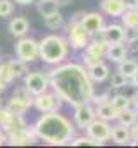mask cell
Instances as JSON below:
<instances>
[{
	"instance_id": "cb8c5ba5",
	"label": "cell",
	"mask_w": 138,
	"mask_h": 148,
	"mask_svg": "<svg viewBox=\"0 0 138 148\" xmlns=\"http://www.w3.org/2000/svg\"><path fill=\"white\" fill-rule=\"evenodd\" d=\"M117 71L123 73L124 76H128V77H131L138 71V62L130 60V59H123L121 62H117Z\"/></svg>"
},
{
	"instance_id": "8fae6325",
	"label": "cell",
	"mask_w": 138,
	"mask_h": 148,
	"mask_svg": "<svg viewBox=\"0 0 138 148\" xmlns=\"http://www.w3.org/2000/svg\"><path fill=\"white\" fill-rule=\"evenodd\" d=\"M95 119H97V112H95V109H92L90 102L74 107V122H76L78 127L85 129V127H86L90 122H93Z\"/></svg>"
},
{
	"instance_id": "44dd1931",
	"label": "cell",
	"mask_w": 138,
	"mask_h": 148,
	"mask_svg": "<svg viewBox=\"0 0 138 148\" xmlns=\"http://www.w3.org/2000/svg\"><path fill=\"white\" fill-rule=\"evenodd\" d=\"M107 47L109 43H104V41H97V40H92L88 45H86V52H90L92 55L99 57V59H104L105 57V52H107Z\"/></svg>"
},
{
	"instance_id": "8d00e7d4",
	"label": "cell",
	"mask_w": 138,
	"mask_h": 148,
	"mask_svg": "<svg viewBox=\"0 0 138 148\" xmlns=\"http://www.w3.org/2000/svg\"><path fill=\"white\" fill-rule=\"evenodd\" d=\"M3 141H7V133H5L3 129H0V145H2Z\"/></svg>"
},
{
	"instance_id": "f546056e",
	"label": "cell",
	"mask_w": 138,
	"mask_h": 148,
	"mask_svg": "<svg viewBox=\"0 0 138 148\" xmlns=\"http://www.w3.org/2000/svg\"><path fill=\"white\" fill-rule=\"evenodd\" d=\"M128 76H124L123 73H119V71H116V73L110 76V86L112 88H123V86H126V83H128Z\"/></svg>"
},
{
	"instance_id": "d6986e66",
	"label": "cell",
	"mask_w": 138,
	"mask_h": 148,
	"mask_svg": "<svg viewBox=\"0 0 138 148\" xmlns=\"http://www.w3.org/2000/svg\"><path fill=\"white\" fill-rule=\"evenodd\" d=\"M97 117L99 119H104V121H114V119H117V115H119V112L114 109V105L110 103V102H102V103H99L97 105Z\"/></svg>"
},
{
	"instance_id": "277c9868",
	"label": "cell",
	"mask_w": 138,
	"mask_h": 148,
	"mask_svg": "<svg viewBox=\"0 0 138 148\" xmlns=\"http://www.w3.org/2000/svg\"><path fill=\"white\" fill-rule=\"evenodd\" d=\"M68 43L71 48L74 50H85L86 45L90 43V33L85 29V26L81 23H76V21H71L68 26Z\"/></svg>"
},
{
	"instance_id": "e0dca14e",
	"label": "cell",
	"mask_w": 138,
	"mask_h": 148,
	"mask_svg": "<svg viewBox=\"0 0 138 148\" xmlns=\"http://www.w3.org/2000/svg\"><path fill=\"white\" fill-rule=\"evenodd\" d=\"M86 71H88V76H90V79L93 81V83H102L105 81L107 77H109V67L104 64V62H99V64H95V66H90V67H86Z\"/></svg>"
},
{
	"instance_id": "d6a6232c",
	"label": "cell",
	"mask_w": 138,
	"mask_h": 148,
	"mask_svg": "<svg viewBox=\"0 0 138 148\" xmlns=\"http://www.w3.org/2000/svg\"><path fill=\"white\" fill-rule=\"evenodd\" d=\"M137 40H138V26L126 28V33H124V41L131 43V41H137Z\"/></svg>"
},
{
	"instance_id": "7bdbcfd3",
	"label": "cell",
	"mask_w": 138,
	"mask_h": 148,
	"mask_svg": "<svg viewBox=\"0 0 138 148\" xmlns=\"http://www.w3.org/2000/svg\"><path fill=\"white\" fill-rule=\"evenodd\" d=\"M137 114H138V109H137Z\"/></svg>"
},
{
	"instance_id": "52a82bcc",
	"label": "cell",
	"mask_w": 138,
	"mask_h": 148,
	"mask_svg": "<svg viewBox=\"0 0 138 148\" xmlns=\"http://www.w3.org/2000/svg\"><path fill=\"white\" fill-rule=\"evenodd\" d=\"M50 86V77L43 73H30L24 76V88L33 95H41Z\"/></svg>"
},
{
	"instance_id": "b9f144b4",
	"label": "cell",
	"mask_w": 138,
	"mask_h": 148,
	"mask_svg": "<svg viewBox=\"0 0 138 148\" xmlns=\"http://www.w3.org/2000/svg\"><path fill=\"white\" fill-rule=\"evenodd\" d=\"M2 107H3V105H2V100H0V109H2Z\"/></svg>"
},
{
	"instance_id": "f35d334b",
	"label": "cell",
	"mask_w": 138,
	"mask_h": 148,
	"mask_svg": "<svg viewBox=\"0 0 138 148\" xmlns=\"http://www.w3.org/2000/svg\"><path fill=\"white\" fill-rule=\"evenodd\" d=\"M5 88H7V83H5V81H3V79L0 77V95H2L3 91H5Z\"/></svg>"
},
{
	"instance_id": "4dcf8cb0",
	"label": "cell",
	"mask_w": 138,
	"mask_h": 148,
	"mask_svg": "<svg viewBox=\"0 0 138 148\" xmlns=\"http://www.w3.org/2000/svg\"><path fill=\"white\" fill-rule=\"evenodd\" d=\"M14 12V3L10 0H0V17H9Z\"/></svg>"
},
{
	"instance_id": "5bb4252c",
	"label": "cell",
	"mask_w": 138,
	"mask_h": 148,
	"mask_svg": "<svg viewBox=\"0 0 138 148\" xmlns=\"http://www.w3.org/2000/svg\"><path fill=\"white\" fill-rule=\"evenodd\" d=\"M110 140L117 145H130V141L133 140L131 138V129L128 126H123V124L114 126L112 131H110Z\"/></svg>"
},
{
	"instance_id": "8992f818",
	"label": "cell",
	"mask_w": 138,
	"mask_h": 148,
	"mask_svg": "<svg viewBox=\"0 0 138 148\" xmlns=\"http://www.w3.org/2000/svg\"><path fill=\"white\" fill-rule=\"evenodd\" d=\"M0 127H2L7 134H10V133H16V131H19V129L28 127V124L24 122L23 115L14 114L9 107H2V109H0Z\"/></svg>"
},
{
	"instance_id": "6da1fadb",
	"label": "cell",
	"mask_w": 138,
	"mask_h": 148,
	"mask_svg": "<svg viewBox=\"0 0 138 148\" xmlns=\"http://www.w3.org/2000/svg\"><path fill=\"white\" fill-rule=\"evenodd\" d=\"M54 91L72 107L88 103L93 98V81L79 64H62L48 74Z\"/></svg>"
},
{
	"instance_id": "30bf717a",
	"label": "cell",
	"mask_w": 138,
	"mask_h": 148,
	"mask_svg": "<svg viewBox=\"0 0 138 148\" xmlns=\"http://www.w3.org/2000/svg\"><path fill=\"white\" fill-rule=\"evenodd\" d=\"M86 134L88 136H92L93 140H97V141H107V140H110V131H112V127L109 126V121H104V119H95L93 122H90L86 127Z\"/></svg>"
},
{
	"instance_id": "60d3db41",
	"label": "cell",
	"mask_w": 138,
	"mask_h": 148,
	"mask_svg": "<svg viewBox=\"0 0 138 148\" xmlns=\"http://www.w3.org/2000/svg\"><path fill=\"white\" fill-rule=\"evenodd\" d=\"M133 3H135V7H138V0H133Z\"/></svg>"
},
{
	"instance_id": "5b68a950",
	"label": "cell",
	"mask_w": 138,
	"mask_h": 148,
	"mask_svg": "<svg viewBox=\"0 0 138 148\" xmlns=\"http://www.w3.org/2000/svg\"><path fill=\"white\" fill-rule=\"evenodd\" d=\"M16 55L24 62H33L34 59L40 57V41L33 38L21 36L19 41L16 43Z\"/></svg>"
},
{
	"instance_id": "ba28073f",
	"label": "cell",
	"mask_w": 138,
	"mask_h": 148,
	"mask_svg": "<svg viewBox=\"0 0 138 148\" xmlns=\"http://www.w3.org/2000/svg\"><path fill=\"white\" fill-rule=\"evenodd\" d=\"M31 97H33V95H31L26 88H23V90L19 88V90H16V91H14V95H12V98L9 100L7 107L14 112V114L23 115L24 112L33 105V98H31Z\"/></svg>"
},
{
	"instance_id": "603a6c76",
	"label": "cell",
	"mask_w": 138,
	"mask_h": 148,
	"mask_svg": "<svg viewBox=\"0 0 138 148\" xmlns=\"http://www.w3.org/2000/svg\"><path fill=\"white\" fill-rule=\"evenodd\" d=\"M138 119V114H137V109L133 110V109H124V110L119 112V115H117V121H119V124H123V126H128V127H131L135 122H137Z\"/></svg>"
},
{
	"instance_id": "1f68e13d",
	"label": "cell",
	"mask_w": 138,
	"mask_h": 148,
	"mask_svg": "<svg viewBox=\"0 0 138 148\" xmlns=\"http://www.w3.org/2000/svg\"><path fill=\"white\" fill-rule=\"evenodd\" d=\"M83 62H85V66L86 67H90V66H95V64H99V62H102V59H99V57H95V55H92L90 52H83Z\"/></svg>"
},
{
	"instance_id": "d590c367",
	"label": "cell",
	"mask_w": 138,
	"mask_h": 148,
	"mask_svg": "<svg viewBox=\"0 0 138 148\" xmlns=\"http://www.w3.org/2000/svg\"><path fill=\"white\" fill-rule=\"evenodd\" d=\"M130 81H131V84H133L135 88H138V71H137L135 74H133L131 77H130Z\"/></svg>"
},
{
	"instance_id": "7a4b0ae2",
	"label": "cell",
	"mask_w": 138,
	"mask_h": 148,
	"mask_svg": "<svg viewBox=\"0 0 138 148\" xmlns=\"http://www.w3.org/2000/svg\"><path fill=\"white\" fill-rule=\"evenodd\" d=\"M34 129L38 138L48 145H66L74 138L72 124L57 112H45L34 122Z\"/></svg>"
},
{
	"instance_id": "d4e9b609",
	"label": "cell",
	"mask_w": 138,
	"mask_h": 148,
	"mask_svg": "<svg viewBox=\"0 0 138 148\" xmlns=\"http://www.w3.org/2000/svg\"><path fill=\"white\" fill-rule=\"evenodd\" d=\"M71 145L72 147H100L104 145L102 141H97V140H93L92 136H74L72 138V141H71Z\"/></svg>"
},
{
	"instance_id": "484cf974",
	"label": "cell",
	"mask_w": 138,
	"mask_h": 148,
	"mask_svg": "<svg viewBox=\"0 0 138 148\" xmlns=\"http://www.w3.org/2000/svg\"><path fill=\"white\" fill-rule=\"evenodd\" d=\"M110 103L114 105V109L117 112H121V110H124V109H130V105H131V97L128 98V97H124V95H116V97L110 98Z\"/></svg>"
},
{
	"instance_id": "f1b7e54d",
	"label": "cell",
	"mask_w": 138,
	"mask_h": 148,
	"mask_svg": "<svg viewBox=\"0 0 138 148\" xmlns=\"http://www.w3.org/2000/svg\"><path fill=\"white\" fill-rule=\"evenodd\" d=\"M0 77H2L7 84L16 79V74L12 71V67H10V62H2V64H0Z\"/></svg>"
},
{
	"instance_id": "9a60e30c",
	"label": "cell",
	"mask_w": 138,
	"mask_h": 148,
	"mask_svg": "<svg viewBox=\"0 0 138 148\" xmlns=\"http://www.w3.org/2000/svg\"><path fill=\"white\" fill-rule=\"evenodd\" d=\"M104 33H105L107 43H123L126 28L119 24H109V26H104Z\"/></svg>"
},
{
	"instance_id": "4fadbf2b",
	"label": "cell",
	"mask_w": 138,
	"mask_h": 148,
	"mask_svg": "<svg viewBox=\"0 0 138 148\" xmlns=\"http://www.w3.org/2000/svg\"><path fill=\"white\" fill-rule=\"evenodd\" d=\"M81 24L85 26V29H86L90 35H95L97 31H100L104 26H105V24H104L102 14H99V12H86V14L83 16Z\"/></svg>"
},
{
	"instance_id": "3957f363",
	"label": "cell",
	"mask_w": 138,
	"mask_h": 148,
	"mask_svg": "<svg viewBox=\"0 0 138 148\" xmlns=\"http://www.w3.org/2000/svg\"><path fill=\"white\" fill-rule=\"evenodd\" d=\"M69 52V43L57 35H48L40 41V59L47 64H61Z\"/></svg>"
},
{
	"instance_id": "7402d4cb",
	"label": "cell",
	"mask_w": 138,
	"mask_h": 148,
	"mask_svg": "<svg viewBox=\"0 0 138 148\" xmlns=\"http://www.w3.org/2000/svg\"><path fill=\"white\" fill-rule=\"evenodd\" d=\"M121 21H123L124 28L138 26V7H128L124 10V14L121 16Z\"/></svg>"
},
{
	"instance_id": "ab89813d",
	"label": "cell",
	"mask_w": 138,
	"mask_h": 148,
	"mask_svg": "<svg viewBox=\"0 0 138 148\" xmlns=\"http://www.w3.org/2000/svg\"><path fill=\"white\" fill-rule=\"evenodd\" d=\"M59 5H68V3H71V0H55Z\"/></svg>"
},
{
	"instance_id": "83f0119b",
	"label": "cell",
	"mask_w": 138,
	"mask_h": 148,
	"mask_svg": "<svg viewBox=\"0 0 138 148\" xmlns=\"http://www.w3.org/2000/svg\"><path fill=\"white\" fill-rule=\"evenodd\" d=\"M9 62H10V67L16 74V77H24L28 74V67H26L28 62H24L21 59H14V60H9Z\"/></svg>"
},
{
	"instance_id": "7c38bea8",
	"label": "cell",
	"mask_w": 138,
	"mask_h": 148,
	"mask_svg": "<svg viewBox=\"0 0 138 148\" xmlns=\"http://www.w3.org/2000/svg\"><path fill=\"white\" fill-rule=\"evenodd\" d=\"M100 9L105 16L110 17H121L124 14V10L128 9L124 0H102L100 2Z\"/></svg>"
},
{
	"instance_id": "9c48e42d",
	"label": "cell",
	"mask_w": 138,
	"mask_h": 148,
	"mask_svg": "<svg viewBox=\"0 0 138 148\" xmlns=\"http://www.w3.org/2000/svg\"><path fill=\"white\" fill-rule=\"evenodd\" d=\"M61 103H62V98L54 91V93H41V95H36L33 98V107L40 112H57L61 109Z\"/></svg>"
},
{
	"instance_id": "74e56055",
	"label": "cell",
	"mask_w": 138,
	"mask_h": 148,
	"mask_svg": "<svg viewBox=\"0 0 138 148\" xmlns=\"http://www.w3.org/2000/svg\"><path fill=\"white\" fill-rule=\"evenodd\" d=\"M16 3H19V5H30V3H33L34 0H14Z\"/></svg>"
},
{
	"instance_id": "ffe728a7",
	"label": "cell",
	"mask_w": 138,
	"mask_h": 148,
	"mask_svg": "<svg viewBox=\"0 0 138 148\" xmlns=\"http://www.w3.org/2000/svg\"><path fill=\"white\" fill-rule=\"evenodd\" d=\"M36 10L41 17H48V16L59 12V3L55 0H40L36 3Z\"/></svg>"
},
{
	"instance_id": "2e32d148",
	"label": "cell",
	"mask_w": 138,
	"mask_h": 148,
	"mask_svg": "<svg viewBox=\"0 0 138 148\" xmlns=\"http://www.w3.org/2000/svg\"><path fill=\"white\" fill-rule=\"evenodd\" d=\"M28 29H30V23H28L26 17H14L9 23V31H10L12 36H17V38L24 36L28 33Z\"/></svg>"
},
{
	"instance_id": "e575fe53",
	"label": "cell",
	"mask_w": 138,
	"mask_h": 148,
	"mask_svg": "<svg viewBox=\"0 0 138 148\" xmlns=\"http://www.w3.org/2000/svg\"><path fill=\"white\" fill-rule=\"evenodd\" d=\"M131 105H135V109H138V91L131 95Z\"/></svg>"
},
{
	"instance_id": "4316f807",
	"label": "cell",
	"mask_w": 138,
	"mask_h": 148,
	"mask_svg": "<svg viewBox=\"0 0 138 148\" xmlns=\"http://www.w3.org/2000/svg\"><path fill=\"white\" fill-rule=\"evenodd\" d=\"M43 21H45V26L50 28V29H57V28L64 26V17H62L61 12H55L48 17H43Z\"/></svg>"
},
{
	"instance_id": "ac0fdd59",
	"label": "cell",
	"mask_w": 138,
	"mask_h": 148,
	"mask_svg": "<svg viewBox=\"0 0 138 148\" xmlns=\"http://www.w3.org/2000/svg\"><path fill=\"white\" fill-rule=\"evenodd\" d=\"M105 57L110 62H121L123 59H126V47L123 43H109Z\"/></svg>"
},
{
	"instance_id": "836d02e7",
	"label": "cell",
	"mask_w": 138,
	"mask_h": 148,
	"mask_svg": "<svg viewBox=\"0 0 138 148\" xmlns=\"http://www.w3.org/2000/svg\"><path fill=\"white\" fill-rule=\"evenodd\" d=\"M130 129H131V138L133 140H138V122H135Z\"/></svg>"
}]
</instances>
